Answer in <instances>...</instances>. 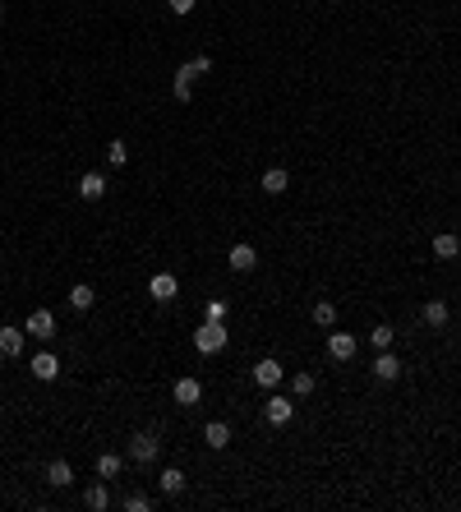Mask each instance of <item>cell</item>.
<instances>
[{
  "label": "cell",
  "mask_w": 461,
  "mask_h": 512,
  "mask_svg": "<svg viewBox=\"0 0 461 512\" xmlns=\"http://www.w3.org/2000/svg\"><path fill=\"white\" fill-rule=\"evenodd\" d=\"M46 485H56V489H70V485H74V466H70L65 457L46 461Z\"/></svg>",
  "instance_id": "obj_10"
},
{
  "label": "cell",
  "mask_w": 461,
  "mask_h": 512,
  "mask_svg": "<svg viewBox=\"0 0 461 512\" xmlns=\"http://www.w3.org/2000/svg\"><path fill=\"white\" fill-rule=\"evenodd\" d=\"M125 512H148L152 508V498L148 494H125V503H120Z\"/></svg>",
  "instance_id": "obj_28"
},
{
  "label": "cell",
  "mask_w": 461,
  "mask_h": 512,
  "mask_svg": "<svg viewBox=\"0 0 461 512\" xmlns=\"http://www.w3.org/2000/svg\"><path fill=\"white\" fill-rule=\"evenodd\" d=\"M102 194H106V175L102 171H83V180H78V199L93 203V199H102Z\"/></svg>",
  "instance_id": "obj_11"
},
{
  "label": "cell",
  "mask_w": 461,
  "mask_h": 512,
  "mask_svg": "<svg viewBox=\"0 0 461 512\" xmlns=\"http://www.w3.org/2000/svg\"><path fill=\"white\" fill-rule=\"evenodd\" d=\"M148 295H152L157 304L175 300V295H180V282H175V272H152V277H148Z\"/></svg>",
  "instance_id": "obj_4"
},
{
  "label": "cell",
  "mask_w": 461,
  "mask_h": 512,
  "mask_svg": "<svg viewBox=\"0 0 461 512\" xmlns=\"http://www.w3.org/2000/svg\"><path fill=\"white\" fill-rule=\"evenodd\" d=\"M420 319H425L429 328H447V304L443 300H429L425 309H420Z\"/></svg>",
  "instance_id": "obj_19"
},
{
  "label": "cell",
  "mask_w": 461,
  "mask_h": 512,
  "mask_svg": "<svg viewBox=\"0 0 461 512\" xmlns=\"http://www.w3.org/2000/svg\"><path fill=\"white\" fill-rule=\"evenodd\" d=\"M24 332H28V337H37V342H51L56 337V314L51 309H33V314H28V323H24Z\"/></svg>",
  "instance_id": "obj_3"
},
{
  "label": "cell",
  "mask_w": 461,
  "mask_h": 512,
  "mask_svg": "<svg viewBox=\"0 0 461 512\" xmlns=\"http://www.w3.org/2000/svg\"><path fill=\"white\" fill-rule=\"evenodd\" d=\"M194 65H180V70H175V83H171V93H175V102H190L194 97Z\"/></svg>",
  "instance_id": "obj_13"
},
{
  "label": "cell",
  "mask_w": 461,
  "mask_h": 512,
  "mask_svg": "<svg viewBox=\"0 0 461 512\" xmlns=\"http://www.w3.org/2000/svg\"><path fill=\"white\" fill-rule=\"evenodd\" d=\"M28 369H33V379H42V383H51V379H56V374H61V360H56V356H51V351H42V356H33V365H28Z\"/></svg>",
  "instance_id": "obj_15"
},
{
  "label": "cell",
  "mask_w": 461,
  "mask_h": 512,
  "mask_svg": "<svg viewBox=\"0 0 461 512\" xmlns=\"http://www.w3.org/2000/svg\"><path fill=\"white\" fill-rule=\"evenodd\" d=\"M194 9V0H171V14H190Z\"/></svg>",
  "instance_id": "obj_31"
},
{
  "label": "cell",
  "mask_w": 461,
  "mask_h": 512,
  "mask_svg": "<svg viewBox=\"0 0 461 512\" xmlns=\"http://www.w3.org/2000/svg\"><path fill=\"white\" fill-rule=\"evenodd\" d=\"M254 383H259V388H277V383H281V365H277V360H259V365H254Z\"/></svg>",
  "instance_id": "obj_14"
},
{
  "label": "cell",
  "mask_w": 461,
  "mask_h": 512,
  "mask_svg": "<svg viewBox=\"0 0 461 512\" xmlns=\"http://www.w3.org/2000/svg\"><path fill=\"white\" fill-rule=\"evenodd\" d=\"M0 19H5V5H0Z\"/></svg>",
  "instance_id": "obj_32"
},
{
  "label": "cell",
  "mask_w": 461,
  "mask_h": 512,
  "mask_svg": "<svg viewBox=\"0 0 461 512\" xmlns=\"http://www.w3.org/2000/svg\"><path fill=\"white\" fill-rule=\"evenodd\" d=\"M175 406H199L203 401V383L199 379H175Z\"/></svg>",
  "instance_id": "obj_7"
},
{
  "label": "cell",
  "mask_w": 461,
  "mask_h": 512,
  "mask_svg": "<svg viewBox=\"0 0 461 512\" xmlns=\"http://www.w3.org/2000/svg\"><path fill=\"white\" fill-rule=\"evenodd\" d=\"M227 314H231V304H227V300H208V319L227 323Z\"/></svg>",
  "instance_id": "obj_29"
},
{
  "label": "cell",
  "mask_w": 461,
  "mask_h": 512,
  "mask_svg": "<svg viewBox=\"0 0 461 512\" xmlns=\"http://www.w3.org/2000/svg\"><path fill=\"white\" fill-rule=\"evenodd\" d=\"M461 254V240L452 231H443V235H434V259H457Z\"/></svg>",
  "instance_id": "obj_18"
},
{
  "label": "cell",
  "mask_w": 461,
  "mask_h": 512,
  "mask_svg": "<svg viewBox=\"0 0 461 512\" xmlns=\"http://www.w3.org/2000/svg\"><path fill=\"white\" fill-rule=\"evenodd\" d=\"M106 162H111V166H125V162H130V143H125V139H111V143H106Z\"/></svg>",
  "instance_id": "obj_24"
},
{
  "label": "cell",
  "mask_w": 461,
  "mask_h": 512,
  "mask_svg": "<svg viewBox=\"0 0 461 512\" xmlns=\"http://www.w3.org/2000/svg\"><path fill=\"white\" fill-rule=\"evenodd\" d=\"M263 416H268V425H286V420L296 416V401H291V397H281V392H272V397H268V406H263Z\"/></svg>",
  "instance_id": "obj_6"
},
{
  "label": "cell",
  "mask_w": 461,
  "mask_h": 512,
  "mask_svg": "<svg viewBox=\"0 0 461 512\" xmlns=\"http://www.w3.org/2000/svg\"><path fill=\"white\" fill-rule=\"evenodd\" d=\"M203 443H208L212 452L231 448V425H227V420H208V425H203Z\"/></svg>",
  "instance_id": "obj_8"
},
{
  "label": "cell",
  "mask_w": 461,
  "mask_h": 512,
  "mask_svg": "<svg viewBox=\"0 0 461 512\" xmlns=\"http://www.w3.org/2000/svg\"><path fill=\"white\" fill-rule=\"evenodd\" d=\"M286 185H291V175L281 171V166H272V171H263V190H268V194H286Z\"/></svg>",
  "instance_id": "obj_21"
},
{
  "label": "cell",
  "mask_w": 461,
  "mask_h": 512,
  "mask_svg": "<svg viewBox=\"0 0 461 512\" xmlns=\"http://www.w3.org/2000/svg\"><path fill=\"white\" fill-rule=\"evenodd\" d=\"M314 323H318V328H332V323H337V304L318 300V304H314Z\"/></svg>",
  "instance_id": "obj_22"
},
{
  "label": "cell",
  "mask_w": 461,
  "mask_h": 512,
  "mask_svg": "<svg viewBox=\"0 0 461 512\" xmlns=\"http://www.w3.org/2000/svg\"><path fill=\"white\" fill-rule=\"evenodd\" d=\"M157 485H162V494H185V471L180 466H166L162 476H157Z\"/></svg>",
  "instance_id": "obj_17"
},
{
  "label": "cell",
  "mask_w": 461,
  "mask_h": 512,
  "mask_svg": "<svg viewBox=\"0 0 461 512\" xmlns=\"http://www.w3.org/2000/svg\"><path fill=\"white\" fill-rule=\"evenodd\" d=\"M83 503L93 508V512H102L106 503H111V498H106V485H88V489H83Z\"/></svg>",
  "instance_id": "obj_25"
},
{
  "label": "cell",
  "mask_w": 461,
  "mask_h": 512,
  "mask_svg": "<svg viewBox=\"0 0 461 512\" xmlns=\"http://www.w3.org/2000/svg\"><path fill=\"white\" fill-rule=\"evenodd\" d=\"M314 388H318V379H314V374H296V379H291V392H296V397H309Z\"/></svg>",
  "instance_id": "obj_27"
},
{
  "label": "cell",
  "mask_w": 461,
  "mask_h": 512,
  "mask_svg": "<svg viewBox=\"0 0 461 512\" xmlns=\"http://www.w3.org/2000/svg\"><path fill=\"white\" fill-rule=\"evenodd\" d=\"M93 300H97V291L88 287V282H78V287H70V304H74L78 314H83V309H93Z\"/></svg>",
  "instance_id": "obj_20"
},
{
  "label": "cell",
  "mask_w": 461,
  "mask_h": 512,
  "mask_svg": "<svg viewBox=\"0 0 461 512\" xmlns=\"http://www.w3.org/2000/svg\"><path fill=\"white\" fill-rule=\"evenodd\" d=\"M356 351H360V342L351 337V332H328V356L332 360L346 365V360H356Z\"/></svg>",
  "instance_id": "obj_5"
},
{
  "label": "cell",
  "mask_w": 461,
  "mask_h": 512,
  "mask_svg": "<svg viewBox=\"0 0 461 512\" xmlns=\"http://www.w3.org/2000/svg\"><path fill=\"white\" fill-rule=\"evenodd\" d=\"M24 337H28L24 328H9V323H5V328H0V356L19 360V356H24Z\"/></svg>",
  "instance_id": "obj_9"
},
{
  "label": "cell",
  "mask_w": 461,
  "mask_h": 512,
  "mask_svg": "<svg viewBox=\"0 0 461 512\" xmlns=\"http://www.w3.org/2000/svg\"><path fill=\"white\" fill-rule=\"evenodd\" d=\"M227 337H231V332H227V323L208 319L199 332H194V351H203V356H217V351L227 347Z\"/></svg>",
  "instance_id": "obj_1"
},
{
  "label": "cell",
  "mask_w": 461,
  "mask_h": 512,
  "mask_svg": "<svg viewBox=\"0 0 461 512\" xmlns=\"http://www.w3.org/2000/svg\"><path fill=\"white\" fill-rule=\"evenodd\" d=\"M392 337H397V332H392L388 323H378V328L369 332V347H374V351H388V347H392Z\"/></svg>",
  "instance_id": "obj_26"
},
{
  "label": "cell",
  "mask_w": 461,
  "mask_h": 512,
  "mask_svg": "<svg viewBox=\"0 0 461 512\" xmlns=\"http://www.w3.org/2000/svg\"><path fill=\"white\" fill-rule=\"evenodd\" d=\"M190 65H194V74H208V70H212V61H208V56H194Z\"/></svg>",
  "instance_id": "obj_30"
},
{
  "label": "cell",
  "mask_w": 461,
  "mask_h": 512,
  "mask_svg": "<svg viewBox=\"0 0 461 512\" xmlns=\"http://www.w3.org/2000/svg\"><path fill=\"white\" fill-rule=\"evenodd\" d=\"M254 263H259L254 245H231V268L235 272H254Z\"/></svg>",
  "instance_id": "obj_16"
},
{
  "label": "cell",
  "mask_w": 461,
  "mask_h": 512,
  "mask_svg": "<svg viewBox=\"0 0 461 512\" xmlns=\"http://www.w3.org/2000/svg\"><path fill=\"white\" fill-rule=\"evenodd\" d=\"M397 374H401V360L392 356V351H378V356H374V379L378 383H392Z\"/></svg>",
  "instance_id": "obj_12"
},
{
  "label": "cell",
  "mask_w": 461,
  "mask_h": 512,
  "mask_svg": "<svg viewBox=\"0 0 461 512\" xmlns=\"http://www.w3.org/2000/svg\"><path fill=\"white\" fill-rule=\"evenodd\" d=\"M97 476L115 480V476H120V457H115V452H102V457H97Z\"/></svg>",
  "instance_id": "obj_23"
},
{
  "label": "cell",
  "mask_w": 461,
  "mask_h": 512,
  "mask_svg": "<svg viewBox=\"0 0 461 512\" xmlns=\"http://www.w3.org/2000/svg\"><path fill=\"white\" fill-rule=\"evenodd\" d=\"M157 452H162V439H157L152 429H139V434L130 439V457L139 461V466H152V461H157Z\"/></svg>",
  "instance_id": "obj_2"
}]
</instances>
